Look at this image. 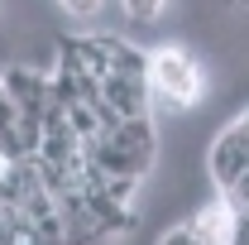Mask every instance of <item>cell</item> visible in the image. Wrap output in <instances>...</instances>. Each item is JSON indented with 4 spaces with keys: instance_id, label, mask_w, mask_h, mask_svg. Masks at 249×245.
<instances>
[{
    "instance_id": "obj_1",
    "label": "cell",
    "mask_w": 249,
    "mask_h": 245,
    "mask_svg": "<svg viewBox=\"0 0 249 245\" xmlns=\"http://www.w3.org/2000/svg\"><path fill=\"white\" fill-rule=\"evenodd\" d=\"M211 178H216V202L225 207L230 216H249V197H245V183H249V121L245 111L230 116V125L211 140Z\"/></svg>"
},
{
    "instance_id": "obj_2",
    "label": "cell",
    "mask_w": 249,
    "mask_h": 245,
    "mask_svg": "<svg viewBox=\"0 0 249 245\" xmlns=\"http://www.w3.org/2000/svg\"><path fill=\"white\" fill-rule=\"evenodd\" d=\"M144 77H149V96H158L173 111H192L206 96V67L187 48H158V53H149Z\"/></svg>"
},
{
    "instance_id": "obj_3",
    "label": "cell",
    "mask_w": 249,
    "mask_h": 245,
    "mask_svg": "<svg viewBox=\"0 0 249 245\" xmlns=\"http://www.w3.org/2000/svg\"><path fill=\"white\" fill-rule=\"evenodd\" d=\"M15 159H29V154H24V144H19L15 106L5 101V87H0V163H15Z\"/></svg>"
},
{
    "instance_id": "obj_4",
    "label": "cell",
    "mask_w": 249,
    "mask_h": 245,
    "mask_svg": "<svg viewBox=\"0 0 249 245\" xmlns=\"http://www.w3.org/2000/svg\"><path fill=\"white\" fill-rule=\"evenodd\" d=\"M124 15L134 20V24H154V20H163V10L173 5V0H120Z\"/></svg>"
},
{
    "instance_id": "obj_5",
    "label": "cell",
    "mask_w": 249,
    "mask_h": 245,
    "mask_svg": "<svg viewBox=\"0 0 249 245\" xmlns=\"http://www.w3.org/2000/svg\"><path fill=\"white\" fill-rule=\"evenodd\" d=\"M58 5L72 15V20H96V15L106 10V0H58Z\"/></svg>"
},
{
    "instance_id": "obj_6",
    "label": "cell",
    "mask_w": 249,
    "mask_h": 245,
    "mask_svg": "<svg viewBox=\"0 0 249 245\" xmlns=\"http://www.w3.org/2000/svg\"><path fill=\"white\" fill-rule=\"evenodd\" d=\"M0 15H5V0H0Z\"/></svg>"
}]
</instances>
